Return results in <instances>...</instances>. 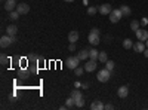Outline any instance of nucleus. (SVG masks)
I'll use <instances>...</instances> for the list:
<instances>
[{"mask_svg":"<svg viewBox=\"0 0 148 110\" xmlns=\"http://www.w3.org/2000/svg\"><path fill=\"white\" fill-rule=\"evenodd\" d=\"M68 49H70L71 52H73V51H76V45H74V43H71V42H70V46H68Z\"/></svg>","mask_w":148,"mask_h":110,"instance_id":"nucleus-30","label":"nucleus"},{"mask_svg":"<svg viewBox=\"0 0 148 110\" xmlns=\"http://www.w3.org/2000/svg\"><path fill=\"white\" fill-rule=\"evenodd\" d=\"M114 67H116V63H114V61L108 59L107 63H105V68H108L110 71H113V70H114Z\"/></svg>","mask_w":148,"mask_h":110,"instance_id":"nucleus-21","label":"nucleus"},{"mask_svg":"<svg viewBox=\"0 0 148 110\" xmlns=\"http://www.w3.org/2000/svg\"><path fill=\"white\" fill-rule=\"evenodd\" d=\"M104 109H105V104L101 100H95L90 104V110H104Z\"/></svg>","mask_w":148,"mask_h":110,"instance_id":"nucleus-10","label":"nucleus"},{"mask_svg":"<svg viewBox=\"0 0 148 110\" xmlns=\"http://www.w3.org/2000/svg\"><path fill=\"white\" fill-rule=\"evenodd\" d=\"M74 86H76V88H82V86H83V85H82L80 82H76V83H74Z\"/></svg>","mask_w":148,"mask_h":110,"instance_id":"nucleus-32","label":"nucleus"},{"mask_svg":"<svg viewBox=\"0 0 148 110\" xmlns=\"http://www.w3.org/2000/svg\"><path fill=\"white\" fill-rule=\"evenodd\" d=\"M6 33H8L9 36H16V33H18V27L14 26V24H10V26H8V28H6Z\"/></svg>","mask_w":148,"mask_h":110,"instance_id":"nucleus-15","label":"nucleus"},{"mask_svg":"<svg viewBox=\"0 0 148 110\" xmlns=\"http://www.w3.org/2000/svg\"><path fill=\"white\" fill-rule=\"evenodd\" d=\"M98 55H99V51H96V49L89 51V58L90 59H98Z\"/></svg>","mask_w":148,"mask_h":110,"instance_id":"nucleus-23","label":"nucleus"},{"mask_svg":"<svg viewBox=\"0 0 148 110\" xmlns=\"http://www.w3.org/2000/svg\"><path fill=\"white\" fill-rule=\"evenodd\" d=\"M70 97H73V98H74V103H76V106H77V107H83V106H84L83 95H82V92H80L79 89H74V91L71 92V95H70Z\"/></svg>","mask_w":148,"mask_h":110,"instance_id":"nucleus-2","label":"nucleus"},{"mask_svg":"<svg viewBox=\"0 0 148 110\" xmlns=\"http://www.w3.org/2000/svg\"><path fill=\"white\" fill-rule=\"evenodd\" d=\"M77 57H79L82 61H83V59H88V58H89V51H88V49H83V51H80V52H79V55H77Z\"/></svg>","mask_w":148,"mask_h":110,"instance_id":"nucleus-18","label":"nucleus"},{"mask_svg":"<svg viewBox=\"0 0 148 110\" xmlns=\"http://www.w3.org/2000/svg\"><path fill=\"white\" fill-rule=\"evenodd\" d=\"M123 48H125V49H132V48H133V42L130 39H125V40H123Z\"/></svg>","mask_w":148,"mask_h":110,"instance_id":"nucleus-19","label":"nucleus"},{"mask_svg":"<svg viewBox=\"0 0 148 110\" xmlns=\"http://www.w3.org/2000/svg\"><path fill=\"white\" fill-rule=\"evenodd\" d=\"M111 10H113V8H111V5H108V3H104V5H101L99 8H98V12L102 14V15H110Z\"/></svg>","mask_w":148,"mask_h":110,"instance_id":"nucleus-8","label":"nucleus"},{"mask_svg":"<svg viewBox=\"0 0 148 110\" xmlns=\"http://www.w3.org/2000/svg\"><path fill=\"white\" fill-rule=\"evenodd\" d=\"M121 17H123V14H121L120 8L119 9H113V10H111V14H110V21L113 24H116V22H119L121 19Z\"/></svg>","mask_w":148,"mask_h":110,"instance_id":"nucleus-6","label":"nucleus"},{"mask_svg":"<svg viewBox=\"0 0 148 110\" xmlns=\"http://www.w3.org/2000/svg\"><path fill=\"white\" fill-rule=\"evenodd\" d=\"M15 40H16L15 36H9V34L2 36V39H0V46H2V48H8L9 45H12Z\"/></svg>","mask_w":148,"mask_h":110,"instance_id":"nucleus-4","label":"nucleus"},{"mask_svg":"<svg viewBox=\"0 0 148 110\" xmlns=\"http://www.w3.org/2000/svg\"><path fill=\"white\" fill-rule=\"evenodd\" d=\"M15 8H16V2H15V0H6V2H5V9L8 12H12Z\"/></svg>","mask_w":148,"mask_h":110,"instance_id":"nucleus-14","label":"nucleus"},{"mask_svg":"<svg viewBox=\"0 0 148 110\" xmlns=\"http://www.w3.org/2000/svg\"><path fill=\"white\" fill-rule=\"evenodd\" d=\"M68 109H71V107H74V106H76V103H74V98H73V97H70V98L67 100V104H65Z\"/></svg>","mask_w":148,"mask_h":110,"instance_id":"nucleus-25","label":"nucleus"},{"mask_svg":"<svg viewBox=\"0 0 148 110\" xmlns=\"http://www.w3.org/2000/svg\"><path fill=\"white\" fill-rule=\"evenodd\" d=\"M88 40H89V43L90 45H99V42H101V37H99V30L98 28H92V31L89 33V36H88Z\"/></svg>","mask_w":148,"mask_h":110,"instance_id":"nucleus-1","label":"nucleus"},{"mask_svg":"<svg viewBox=\"0 0 148 110\" xmlns=\"http://www.w3.org/2000/svg\"><path fill=\"white\" fill-rule=\"evenodd\" d=\"M96 59H90V61H88V63L84 64V70L86 71H93V70H96Z\"/></svg>","mask_w":148,"mask_h":110,"instance_id":"nucleus-13","label":"nucleus"},{"mask_svg":"<svg viewBox=\"0 0 148 110\" xmlns=\"http://www.w3.org/2000/svg\"><path fill=\"white\" fill-rule=\"evenodd\" d=\"M147 24H148V18H142V19H141V26H142V27H145Z\"/></svg>","mask_w":148,"mask_h":110,"instance_id":"nucleus-29","label":"nucleus"},{"mask_svg":"<svg viewBox=\"0 0 148 110\" xmlns=\"http://www.w3.org/2000/svg\"><path fill=\"white\" fill-rule=\"evenodd\" d=\"M113 109H114L113 104H105V110H113Z\"/></svg>","mask_w":148,"mask_h":110,"instance_id":"nucleus-31","label":"nucleus"},{"mask_svg":"<svg viewBox=\"0 0 148 110\" xmlns=\"http://www.w3.org/2000/svg\"><path fill=\"white\" fill-rule=\"evenodd\" d=\"M98 12V8H95V6H90V8H88V14L89 15H95Z\"/></svg>","mask_w":148,"mask_h":110,"instance_id":"nucleus-26","label":"nucleus"},{"mask_svg":"<svg viewBox=\"0 0 148 110\" xmlns=\"http://www.w3.org/2000/svg\"><path fill=\"white\" fill-rule=\"evenodd\" d=\"M64 2H68V3H73V2H74V0H64Z\"/></svg>","mask_w":148,"mask_h":110,"instance_id":"nucleus-34","label":"nucleus"},{"mask_svg":"<svg viewBox=\"0 0 148 110\" xmlns=\"http://www.w3.org/2000/svg\"><path fill=\"white\" fill-rule=\"evenodd\" d=\"M98 59H99L101 61V63H107V61H108V57H107V52H99V55H98Z\"/></svg>","mask_w":148,"mask_h":110,"instance_id":"nucleus-22","label":"nucleus"},{"mask_svg":"<svg viewBox=\"0 0 148 110\" xmlns=\"http://www.w3.org/2000/svg\"><path fill=\"white\" fill-rule=\"evenodd\" d=\"M117 95L120 97V98H126V97L129 95V88L126 86V85L120 86V88H119V91H117Z\"/></svg>","mask_w":148,"mask_h":110,"instance_id":"nucleus-11","label":"nucleus"},{"mask_svg":"<svg viewBox=\"0 0 148 110\" xmlns=\"http://www.w3.org/2000/svg\"><path fill=\"white\" fill-rule=\"evenodd\" d=\"M80 61H82V59H80L79 57H70V58L65 61V64H67V67H68V68L74 70V68H77V67H79Z\"/></svg>","mask_w":148,"mask_h":110,"instance_id":"nucleus-5","label":"nucleus"},{"mask_svg":"<svg viewBox=\"0 0 148 110\" xmlns=\"http://www.w3.org/2000/svg\"><path fill=\"white\" fill-rule=\"evenodd\" d=\"M16 10L19 12L21 15H25V14L30 12V6L27 3H19V5H16Z\"/></svg>","mask_w":148,"mask_h":110,"instance_id":"nucleus-9","label":"nucleus"},{"mask_svg":"<svg viewBox=\"0 0 148 110\" xmlns=\"http://www.w3.org/2000/svg\"><path fill=\"white\" fill-rule=\"evenodd\" d=\"M68 40H70L71 43H76V42L79 40V33H77V31H70V33H68Z\"/></svg>","mask_w":148,"mask_h":110,"instance_id":"nucleus-16","label":"nucleus"},{"mask_svg":"<svg viewBox=\"0 0 148 110\" xmlns=\"http://www.w3.org/2000/svg\"><path fill=\"white\" fill-rule=\"evenodd\" d=\"M130 28H132L133 31H136V30H139V21H136V19H133V21L130 22Z\"/></svg>","mask_w":148,"mask_h":110,"instance_id":"nucleus-24","label":"nucleus"},{"mask_svg":"<svg viewBox=\"0 0 148 110\" xmlns=\"http://www.w3.org/2000/svg\"><path fill=\"white\" fill-rule=\"evenodd\" d=\"M19 15H21V14H19L18 10H12V12H9V18H10L12 21H16V19L19 18Z\"/></svg>","mask_w":148,"mask_h":110,"instance_id":"nucleus-20","label":"nucleus"},{"mask_svg":"<svg viewBox=\"0 0 148 110\" xmlns=\"http://www.w3.org/2000/svg\"><path fill=\"white\" fill-rule=\"evenodd\" d=\"M83 71H84V68L77 67V68H74V75H76V76H82V75H83Z\"/></svg>","mask_w":148,"mask_h":110,"instance_id":"nucleus-27","label":"nucleus"},{"mask_svg":"<svg viewBox=\"0 0 148 110\" xmlns=\"http://www.w3.org/2000/svg\"><path fill=\"white\" fill-rule=\"evenodd\" d=\"M145 46H147V48H148V39H147V40H145Z\"/></svg>","mask_w":148,"mask_h":110,"instance_id":"nucleus-35","label":"nucleus"},{"mask_svg":"<svg viewBox=\"0 0 148 110\" xmlns=\"http://www.w3.org/2000/svg\"><path fill=\"white\" fill-rule=\"evenodd\" d=\"M145 43L144 42H141V40H138L136 43H133V48H132V49L135 51V52H144L145 51Z\"/></svg>","mask_w":148,"mask_h":110,"instance_id":"nucleus-12","label":"nucleus"},{"mask_svg":"<svg viewBox=\"0 0 148 110\" xmlns=\"http://www.w3.org/2000/svg\"><path fill=\"white\" fill-rule=\"evenodd\" d=\"M144 55L148 58V48H145V51H144Z\"/></svg>","mask_w":148,"mask_h":110,"instance_id":"nucleus-33","label":"nucleus"},{"mask_svg":"<svg viewBox=\"0 0 148 110\" xmlns=\"http://www.w3.org/2000/svg\"><path fill=\"white\" fill-rule=\"evenodd\" d=\"M120 10H121V14H123V17H129L130 15V8L127 6V5H121L120 6Z\"/></svg>","mask_w":148,"mask_h":110,"instance_id":"nucleus-17","label":"nucleus"},{"mask_svg":"<svg viewBox=\"0 0 148 110\" xmlns=\"http://www.w3.org/2000/svg\"><path fill=\"white\" fill-rule=\"evenodd\" d=\"M135 34H136V39L141 40V42H145V40L148 39V31H147L145 28H139V30H136V31H135Z\"/></svg>","mask_w":148,"mask_h":110,"instance_id":"nucleus-7","label":"nucleus"},{"mask_svg":"<svg viewBox=\"0 0 148 110\" xmlns=\"http://www.w3.org/2000/svg\"><path fill=\"white\" fill-rule=\"evenodd\" d=\"M0 61H2V64H3V66H6V64L9 63V58H8L5 54H2V57H0Z\"/></svg>","mask_w":148,"mask_h":110,"instance_id":"nucleus-28","label":"nucleus"},{"mask_svg":"<svg viewBox=\"0 0 148 110\" xmlns=\"http://www.w3.org/2000/svg\"><path fill=\"white\" fill-rule=\"evenodd\" d=\"M98 80H99V82H108L110 80V77H111V71L108 70V68H102V70H99V71H98Z\"/></svg>","mask_w":148,"mask_h":110,"instance_id":"nucleus-3","label":"nucleus"}]
</instances>
